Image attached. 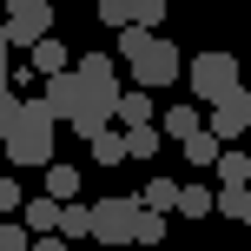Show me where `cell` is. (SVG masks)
Wrapping results in <instances>:
<instances>
[{"label": "cell", "instance_id": "obj_25", "mask_svg": "<svg viewBox=\"0 0 251 251\" xmlns=\"http://www.w3.org/2000/svg\"><path fill=\"white\" fill-rule=\"evenodd\" d=\"M7 212H26V192L13 185V178H0V218H7Z\"/></svg>", "mask_w": 251, "mask_h": 251}, {"label": "cell", "instance_id": "obj_30", "mask_svg": "<svg viewBox=\"0 0 251 251\" xmlns=\"http://www.w3.org/2000/svg\"><path fill=\"white\" fill-rule=\"evenodd\" d=\"M165 251H178V245H165Z\"/></svg>", "mask_w": 251, "mask_h": 251}, {"label": "cell", "instance_id": "obj_1", "mask_svg": "<svg viewBox=\"0 0 251 251\" xmlns=\"http://www.w3.org/2000/svg\"><path fill=\"white\" fill-rule=\"evenodd\" d=\"M119 53H126V66H132V86H139V93H146V86H172V79L185 73L178 47H172V40H159V33H146V26L119 33Z\"/></svg>", "mask_w": 251, "mask_h": 251}, {"label": "cell", "instance_id": "obj_27", "mask_svg": "<svg viewBox=\"0 0 251 251\" xmlns=\"http://www.w3.org/2000/svg\"><path fill=\"white\" fill-rule=\"evenodd\" d=\"M7 53H13V40H7V26H0V86H7Z\"/></svg>", "mask_w": 251, "mask_h": 251}, {"label": "cell", "instance_id": "obj_14", "mask_svg": "<svg viewBox=\"0 0 251 251\" xmlns=\"http://www.w3.org/2000/svg\"><path fill=\"white\" fill-rule=\"evenodd\" d=\"M159 132H172L178 146H192V139H199L205 126H199V113H192V106H172V113H165V126H159Z\"/></svg>", "mask_w": 251, "mask_h": 251}, {"label": "cell", "instance_id": "obj_16", "mask_svg": "<svg viewBox=\"0 0 251 251\" xmlns=\"http://www.w3.org/2000/svg\"><path fill=\"white\" fill-rule=\"evenodd\" d=\"M100 20L119 26V33H132V26H139V0H100Z\"/></svg>", "mask_w": 251, "mask_h": 251}, {"label": "cell", "instance_id": "obj_9", "mask_svg": "<svg viewBox=\"0 0 251 251\" xmlns=\"http://www.w3.org/2000/svg\"><path fill=\"white\" fill-rule=\"evenodd\" d=\"M178 192H185V185H172V178H152V185L139 192V212H152V218L178 212Z\"/></svg>", "mask_w": 251, "mask_h": 251}, {"label": "cell", "instance_id": "obj_18", "mask_svg": "<svg viewBox=\"0 0 251 251\" xmlns=\"http://www.w3.org/2000/svg\"><path fill=\"white\" fill-rule=\"evenodd\" d=\"M178 212H185V218H205V212H218V192H205V185H185V192H178Z\"/></svg>", "mask_w": 251, "mask_h": 251}, {"label": "cell", "instance_id": "obj_21", "mask_svg": "<svg viewBox=\"0 0 251 251\" xmlns=\"http://www.w3.org/2000/svg\"><path fill=\"white\" fill-rule=\"evenodd\" d=\"M93 159H100V165H119V159H126V132H113V126H106V132L93 139Z\"/></svg>", "mask_w": 251, "mask_h": 251}, {"label": "cell", "instance_id": "obj_17", "mask_svg": "<svg viewBox=\"0 0 251 251\" xmlns=\"http://www.w3.org/2000/svg\"><path fill=\"white\" fill-rule=\"evenodd\" d=\"M60 238H93V205H66L60 212Z\"/></svg>", "mask_w": 251, "mask_h": 251}, {"label": "cell", "instance_id": "obj_11", "mask_svg": "<svg viewBox=\"0 0 251 251\" xmlns=\"http://www.w3.org/2000/svg\"><path fill=\"white\" fill-rule=\"evenodd\" d=\"M245 132H251V119H245V106H238V100L212 113V139H218V146H225V139H245Z\"/></svg>", "mask_w": 251, "mask_h": 251}, {"label": "cell", "instance_id": "obj_31", "mask_svg": "<svg viewBox=\"0 0 251 251\" xmlns=\"http://www.w3.org/2000/svg\"><path fill=\"white\" fill-rule=\"evenodd\" d=\"M0 93H7V86H0Z\"/></svg>", "mask_w": 251, "mask_h": 251}, {"label": "cell", "instance_id": "obj_5", "mask_svg": "<svg viewBox=\"0 0 251 251\" xmlns=\"http://www.w3.org/2000/svg\"><path fill=\"white\" fill-rule=\"evenodd\" d=\"M0 26H7L13 47H47L53 40V7L47 0H13V7L0 13Z\"/></svg>", "mask_w": 251, "mask_h": 251}, {"label": "cell", "instance_id": "obj_2", "mask_svg": "<svg viewBox=\"0 0 251 251\" xmlns=\"http://www.w3.org/2000/svg\"><path fill=\"white\" fill-rule=\"evenodd\" d=\"M53 126L60 119H53L40 100H20V126H13V139H7V159L13 165H53V146H60Z\"/></svg>", "mask_w": 251, "mask_h": 251}, {"label": "cell", "instance_id": "obj_3", "mask_svg": "<svg viewBox=\"0 0 251 251\" xmlns=\"http://www.w3.org/2000/svg\"><path fill=\"white\" fill-rule=\"evenodd\" d=\"M185 79H192V93H199L205 106H231L245 93V73H238V60H231V53H199V60L185 66Z\"/></svg>", "mask_w": 251, "mask_h": 251}, {"label": "cell", "instance_id": "obj_24", "mask_svg": "<svg viewBox=\"0 0 251 251\" xmlns=\"http://www.w3.org/2000/svg\"><path fill=\"white\" fill-rule=\"evenodd\" d=\"M0 251H33V231L26 225H0Z\"/></svg>", "mask_w": 251, "mask_h": 251}, {"label": "cell", "instance_id": "obj_23", "mask_svg": "<svg viewBox=\"0 0 251 251\" xmlns=\"http://www.w3.org/2000/svg\"><path fill=\"white\" fill-rule=\"evenodd\" d=\"M132 245H165V218L139 212V231H132Z\"/></svg>", "mask_w": 251, "mask_h": 251}, {"label": "cell", "instance_id": "obj_13", "mask_svg": "<svg viewBox=\"0 0 251 251\" xmlns=\"http://www.w3.org/2000/svg\"><path fill=\"white\" fill-rule=\"evenodd\" d=\"M218 185H225V192H245L251 185V152H225V159H218Z\"/></svg>", "mask_w": 251, "mask_h": 251}, {"label": "cell", "instance_id": "obj_4", "mask_svg": "<svg viewBox=\"0 0 251 251\" xmlns=\"http://www.w3.org/2000/svg\"><path fill=\"white\" fill-rule=\"evenodd\" d=\"M132 231H139V199H100L93 205V238L106 251H132Z\"/></svg>", "mask_w": 251, "mask_h": 251}, {"label": "cell", "instance_id": "obj_15", "mask_svg": "<svg viewBox=\"0 0 251 251\" xmlns=\"http://www.w3.org/2000/svg\"><path fill=\"white\" fill-rule=\"evenodd\" d=\"M119 119H126V132H139V126H152V100H146V93H119Z\"/></svg>", "mask_w": 251, "mask_h": 251}, {"label": "cell", "instance_id": "obj_10", "mask_svg": "<svg viewBox=\"0 0 251 251\" xmlns=\"http://www.w3.org/2000/svg\"><path fill=\"white\" fill-rule=\"evenodd\" d=\"M47 199L53 205H79V172L73 165H47Z\"/></svg>", "mask_w": 251, "mask_h": 251}, {"label": "cell", "instance_id": "obj_22", "mask_svg": "<svg viewBox=\"0 0 251 251\" xmlns=\"http://www.w3.org/2000/svg\"><path fill=\"white\" fill-rule=\"evenodd\" d=\"M152 152H159V132H152V126L126 132V159H152Z\"/></svg>", "mask_w": 251, "mask_h": 251}, {"label": "cell", "instance_id": "obj_26", "mask_svg": "<svg viewBox=\"0 0 251 251\" xmlns=\"http://www.w3.org/2000/svg\"><path fill=\"white\" fill-rule=\"evenodd\" d=\"M165 20V7H159V0H139V26H146V33H152V26H159Z\"/></svg>", "mask_w": 251, "mask_h": 251}, {"label": "cell", "instance_id": "obj_19", "mask_svg": "<svg viewBox=\"0 0 251 251\" xmlns=\"http://www.w3.org/2000/svg\"><path fill=\"white\" fill-rule=\"evenodd\" d=\"M185 159H192V165H218V159H225V146L212 139V126H205V132H199V139L185 146Z\"/></svg>", "mask_w": 251, "mask_h": 251}, {"label": "cell", "instance_id": "obj_20", "mask_svg": "<svg viewBox=\"0 0 251 251\" xmlns=\"http://www.w3.org/2000/svg\"><path fill=\"white\" fill-rule=\"evenodd\" d=\"M218 212H225L231 225H251V185L245 192H218Z\"/></svg>", "mask_w": 251, "mask_h": 251}, {"label": "cell", "instance_id": "obj_29", "mask_svg": "<svg viewBox=\"0 0 251 251\" xmlns=\"http://www.w3.org/2000/svg\"><path fill=\"white\" fill-rule=\"evenodd\" d=\"M238 106H245V119H251V79H245V93H238Z\"/></svg>", "mask_w": 251, "mask_h": 251}, {"label": "cell", "instance_id": "obj_28", "mask_svg": "<svg viewBox=\"0 0 251 251\" xmlns=\"http://www.w3.org/2000/svg\"><path fill=\"white\" fill-rule=\"evenodd\" d=\"M33 251H66V238H33Z\"/></svg>", "mask_w": 251, "mask_h": 251}, {"label": "cell", "instance_id": "obj_8", "mask_svg": "<svg viewBox=\"0 0 251 251\" xmlns=\"http://www.w3.org/2000/svg\"><path fill=\"white\" fill-rule=\"evenodd\" d=\"M73 73H79V86L119 93V73H113V60H106V53H86V60H73Z\"/></svg>", "mask_w": 251, "mask_h": 251}, {"label": "cell", "instance_id": "obj_7", "mask_svg": "<svg viewBox=\"0 0 251 251\" xmlns=\"http://www.w3.org/2000/svg\"><path fill=\"white\" fill-rule=\"evenodd\" d=\"M60 212H66V205H53V199H26L20 225L33 231V238H60Z\"/></svg>", "mask_w": 251, "mask_h": 251}, {"label": "cell", "instance_id": "obj_6", "mask_svg": "<svg viewBox=\"0 0 251 251\" xmlns=\"http://www.w3.org/2000/svg\"><path fill=\"white\" fill-rule=\"evenodd\" d=\"M40 86H47V93H40V106H47L53 119H66V126L79 119V100H86V86H79V73H60V79H40Z\"/></svg>", "mask_w": 251, "mask_h": 251}, {"label": "cell", "instance_id": "obj_12", "mask_svg": "<svg viewBox=\"0 0 251 251\" xmlns=\"http://www.w3.org/2000/svg\"><path fill=\"white\" fill-rule=\"evenodd\" d=\"M33 73H40V79H60V73H73V60H66V47H60V40L33 47Z\"/></svg>", "mask_w": 251, "mask_h": 251}]
</instances>
